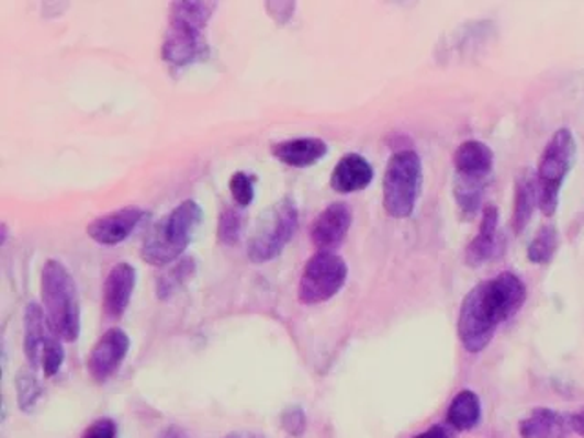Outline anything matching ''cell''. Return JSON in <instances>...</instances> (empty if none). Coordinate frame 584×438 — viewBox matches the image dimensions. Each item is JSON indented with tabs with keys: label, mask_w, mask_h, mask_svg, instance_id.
I'll return each mask as SVG.
<instances>
[{
	"label": "cell",
	"mask_w": 584,
	"mask_h": 438,
	"mask_svg": "<svg viewBox=\"0 0 584 438\" xmlns=\"http://www.w3.org/2000/svg\"><path fill=\"white\" fill-rule=\"evenodd\" d=\"M526 285L514 272L481 282L465 294L460 305L459 340L465 351L481 352L493 340L498 325L514 318L526 302Z\"/></svg>",
	"instance_id": "cell-1"
},
{
	"label": "cell",
	"mask_w": 584,
	"mask_h": 438,
	"mask_svg": "<svg viewBox=\"0 0 584 438\" xmlns=\"http://www.w3.org/2000/svg\"><path fill=\"white\" fill-rule=\"evenodd\" d=\"M216 4L211 2H176L170 4V24L165 33L162 57L173 66L205 59L209 46L205 27Z\"/></svg>",
	"instance_id": "cell-2"
},
{
	"label": "cell",
	"mask_w": 584,
	"mask_h": 438,
	"mask_svg": "<svg viewBox=\"0 0 584 438\" xmlns=\"http://www.w3.org/2000/svg\"><path fill=\"white\" fill-rule=\"evenodd\" d=\"M41 292L52 330L63 341H76L81 333V305L76 282L60 261H46Z\"/></svg>",
	"instance_id": "cell-3"
},
{
	"label": "cell",
	"mask_w": 584,
	"mask_h": 438,
	"mask_svg": "<svg viewBox=\"0 0 584 438\" xmlns=\"http://www.w3.org/2000/svg\"><path fill=\"white\" fill-rule=\"evenodd\" d=\"M203 211L195 201H183L168 216L162 217L145 239L142 258L154 267L168 266L178 260L189 247L192 234L201 223Z\"/></svg>",
	"instance_id": "cell-4"
},
{
	"label": "cell",
	"mask_w": 584,
	"mask_h": 438,
	"mask_svg": "<svg viewBox=\"0 0 584 438\" xmlns=\"http://www.w3.org/2000/svg\"><path fill=\"white\" fill-rule=\"evenodd\" d=\"M493 161L495 156L486 143L465 142L454 151V200L464 216H475L481 209Z\"/></svg>",
	"instance_id": "cell-5"
},
{
	"label": "cell",
	"mask_w": 584,
	"mask_h": 438,
	"mask_svg": "<svg viewBox=\"0 0 584 438\" xmlns=\"http://www.w3.org/2000/svg\"><path fill=\"white\" fill-rule=\"evenodd\" d=\"M423 161L417 151L401 150L391 156L384 173V209L391 217H409L423 190Z\"/></svg>",
	"instance_id": "cell-6"
},
{
	"label": "cell",
	"mask_w": 584,
	"mask_h": 438,
	"mask_svg": "<svg viewBox=\"0 0 584 438\" xmlns=\"http://www.w3.org/2000/svg\"><path fill=\"white\" fill-rule=\"evenodd\" d=\"M575 156L577 145L569 128L555 132L542 151L536 176L539 184V209L547 217H552L558 212L561 187L574 167Z\"/></svg>",
	"instance_id": "cell-7"
},
{
	"label": "cell",
	"mask_w": 584,
	"mask_h": 438,
	"mask_svg": "<svg viewBox=\"0 0 584 438\" xmlns=\"http://www.w3.org/2000/svg\"><path fill=\"white\" fill-rule=\"evenodd\" d=\"M297 231V209L291 198H283L260 217L255 234L249 242V255L252 263H267L282 255L285 245L294 238Z\"/></svg>",
	"instance_id": "cell-8"
},
{
	"label": "cell",
	"mask_w": 584,
	"mask_h": 438,
	"mask_svg": "<svg viewBox=\"0 0 584 438\" xmlns=\"http://www.w3.org/2000/svg\"><path fill=\"white\" fill-rule=\"evenodd\" d=\"M347 266L335 252H316L303 267L297 297L303 305L329 302L346 285Z\"/></svg>",
	"instance_id": "cell-9"
},
{
	"label": "cell",
	"mask_w": 584,
	"mask_h": 438,
	"mask_svg": "<svg viewBox=\"0 0 584 438\" xmlns=\"http://www.w3.org/2000/svg\"><path fill=\"white\" fill-rule=\"evenodd\" d=\"M131 349V338L120 327L109 329L99 338L88 358V371L96 382H106L121 368Z\"/></svg>",
	"instance_id": "cell-10"
},
{
	"label": "cell",
	"mask_w": 584,
	"mask_h": 438,
	"mask_svg": "<svg viewBox=\"0 0 584 438\" xmlns=\"http://www.w3.org/2000/svg\"><path fill=\"white\" fill-rule=\"evenodd\" d=\"M352 212L346 203L327 206L311 227V239L318 252H333L338 249L351 228Z\"/></svg>",
	"instance_id": "cell-11"
},
{
	"label": "cell",
	"mask_w": 584,
	"mask_h": 438,
	"mask_svg": "<svg viewBox=\"0 0 584 438\" xmlns=\"http://www.w3.org/2000/svg\"><path fill=\"white\" fill-rule=\"evenodd\" d=\"M145 216L146 212L142 209L128 206V209H121V211L110 212L106 216L98 217L96 222L90 223L87 233L99 245L123 244Z\"/></svg>",
	"instance_id": "cell-12"
},
{
	"label": "cell",
	"mask_w": 584,
	"mask_h": 438,
	"mask_svg": "<svg viewBox=\"0 0 584 438\" xmlns=\"http://www.w3.org/2000/svg\"><path fill=\"white\" fill-rule=\"evenodd\" d=\"M136 269L126 261H121L109 272L103 289V308L109 318H121L125 314L136 289Z\"/></svg>",
	"instance_id": "cell-13"
},
{
	"label": "cell",
	"mask_w": 584,
	"mask_h": 438,
	"mask_svg": "<svg viewBox=\"0 0 584 438\" xmlns=\"http://www.w3.org/2000/svg\"><path fill=\"white\" fill-rule=\"evenodd\" d=\"M373 167L369 165L366 157L360 154H347L333 170L330 187L340 194H352L369 187L373 181Z\"/></svg>",
	"instance_id": "cell-14"
},
{
	"label": "cell",
	"mask_w": 584,
	"mask_h": 438,
	"mask_svg": "<svg viewBox=\"0 0 584 438\" xmlns=\"http://www.w3.org/2000/svg\"><path fill=\"white\" fill-rule=\"evenodd\" d=\"M572 418L566 413L539 407L519 424L523 438H566L572 434Z\"/></svg>",
	"instance_id": "cell-15"
},
{
	"label": "cell",
	"mask_w": 584,
	"mask_h": 438,
	"mask_svg": "<svg viewBox=\"0 0 584 438\" xmlns=\"http://www.w3.org/2000/svg\"><path fill=\"white\" fill-rule=\"evenodd\" d=\"M498 211L495 205L484 206L482 212L481 227L476 238L468 245L465 250V261L471 267H479L484 261L492 260L498 252Z\"/></svg>",
	"instance_id": "cell-16"
},
{
	"label": "cell",
	"mask_w": 584,
	"mask_h": 438,
	"mask_svg": "<svg viewBox=\"0 0 584 438\" xmlns=\"http://www.w3.org/2000/svg\"><path fill=\"white\" fill-rule=\"evenodd\" d=\"M272 154L289 167H313L327 154V145L316 137H302L272 146Z\"/></svg>",
	"instance_id": "cell-17"
},
{
	"label": "cell",
	"mask_w": 584,
	"mask_h": 438,
	"mask_svg": "<svg viewBox=\"0 0 584 438\" xmlns=\"http://www.w3.org/2000/svg\"><path fill=\"white\" fill-rule=\"evenodd\" d=\"M49 330L52 327L44 316L43 308L38 307L37 303H30L24 314V351L33 369L43 363V349Z\"/></svg>",
	"instance_id": "cell-18"
},
{
	"label": "cell",
	"mask_w": 584,
	"mask_h": 438,
	"mask_svg": "<svg viewBox=\"0 0 584 438\" xmlns=\"http://www.w3.org/2000/svg\"><path fill=\"white\" fill-rule=\"evenodd\" d=\"M539 205V184H537V176L530 170L520 173L517 178V187H515V203H514V231L515 234H520L528 227L536 206Z\"/></svg>",
	"instance_id": "cell-19"
},
{
	"label": "cell",
	"mask_w": 584,
	"mask_h": 438,
	"mask_svg": "<svg viewBox=\"0 0 584 438\" xmlns=\"http://www.w3.org/2000/svg\"><path fill=\"white\" fill-rule=\"evenodd\" d=\"M481 398L475 391H460L449 404L448 424L459 431H470L481 420Z\"/></svg>",
	"instance_id": "cell-20"
},
{
	"label": "cell",
	"mask_w": 584,
	"mask_h": 438,
	"mask_svg": "<svg viewBox=\"0 0 584 438\" xmlns=\"http://www.w3.org/2000/svg\"><path fill=\"white\" fill-rule=\"evenodd\" d=\"M195 274V261L194 258H183L172 267L165 277L157 280V296L167 300L172 296L179 289L183 288L184 283L192 280Z\"/></svg>",
	"instance_id": "cell-21"
},
{
	"label": "cell",
	"mask_w": 584,
	"mask_h": 438,
	"mask_svg": "<svg viewBox=\"0 0 584 438\" xmlns=\"http://www.w3.org/2000/svg\"><path fill=\"white\" fill-rule=\"evenodd\" d=\"M558 228L553 227V225H544L537 233L536 238L531 239L530 247H528V260L531 263H536V266H547L558 252Z\"/></svg>",
	"instance_id": "cell-22"
},
{
	"label": "cell",
	"mask_w": 584,
	"mask_h": 438,
	"mask_svg": "<svg viewBox=\"0 0 584 438\" xmlns=\"http://www.w3.org/2000/svg\"><path fill=\"white\" fill-rule=\"evenodd\" d=\"M59 336L55 335L54 330H49L46 344L43 349V366L44 374L46 377H54L59 373L60 366L65 362V351H63V344H60Z\"/></svg>",
	"instance_id": "cell-23"
},
{
	"label": "cell",
	"mask_w": 584,
	"mask_h": 438,
	"mask_svg": "<svg viewBox=\"0 0 584 438\" xmlns=\"http://www.w3.org/2000/svg\"><path fill=\"white\" fill-rule=\"evenodd\" d=\"M239 236H242V217L238 212L228 209L220 217L217 238L223 245H234L238 244Z\"/></svg>",
	"instance_id": "cell-24"
},
{
	"label": "cell",
	"mask_w": 584,
	"mask_h": 438,
	"mask_svg": "<svg viewBox=\"0 0 584 438\" xmlns=\"http://www.w3.org/2000/svg\"><path fill=\"white\" fill-rule=\"evenodd\" d=\"M231 194L239 206H249L255 201V184L249 173L236 172L231 178Z\"/></svg>",
	"instance_id": "cell-25"
},
{
	"label": "cell",
	"mask_w": 584,
	"mask_h": 438,
	"mask_svg": "<svg viewBox=\"0 0 584 438\" xmlns=\"http://www.w3.org/2000/svg\"><path fill=\"white\" fill-rule=\"evenodd\" d=\"M19 402L24 409L33 406V402L37 401L41 395V385H38L35 374L22 373L19 377Z\"/></svg>",
	"instance_id": "cell-26"
},
{
	"label": "cell",
	"mask_w": 584,
	"mask_h": 438,
	"mask_svg": "<svg viewBox=\"0 0 584 438\" xmlns=\"http://www.w3.org/2000/svg\"><path fill=\"white\" fill-rule=\"evenodd\" d=\"M305 415H303L300 407H289L285 415H283V428L288 429L289 434L294 435V437H300L305 429Z\"/></svg>",
	"instance_id": "cell-27"
},
{
	"label": "cell",
	"mask_w": 584,
	"mask_h": 438,
	"mask_svg": "<svg viewBox=\"0 0 584 438\" xmlns=\"http://www.w3.org/2000/svg\"><path fill=\"white\" fill-rule=\"evenodd\" d=\"M81 438H117V428H115L114 420H110V418H101V420H96V423L82 434Z\"/></svg>",
	"instance_id": "cell-28"
},
{
	"label": "cell",
	"mask_w": 584,
	"mask_h": 438,
	"mask_svg": "<svg viewBox=\"0 0 584 438\" xmlns=\"http://www.w3.org/2000/svg\"><path fill=\"white\" fill-rule=\"evenodd\" d=\"M413 438H453V434H451L446 426H434V428H429L428 431H424V434L417 435V437Z\"/></svg>",
	"instance_id": "cell-29"
},
{
	"label": "cell",
	"mask_w": 584,
	"mask_h": 438,
	"mask_svg": "<svg viewBox=\"0 0 584 438\" xmlns=\"http://www.w3.org/2000/svg\"><path fill=\"white\" fill-rule=\"evenodd\" d=\"M570 418H572V429H574V431H577L581 437H584V409L583 412L570 415Z\"/></svg>",
	"instance_id": "cell-30"
},
{
	"label": "cell",
	"mask_w": 584,
	"mask_h": 438,
	"mask_svg": "<svg viewBox=\"0 0 584 438\" xmlns=\"http://www.w3.org/2000/svg\"><path fill=\"white\" fill-rule=\"evenodd\" d=\"M159 438H192L184 429L181 428H168L159 435Z\"/></svg>",
	"instance_id": "cell-31"
},
{
	"label": "cell",
	"mask_w": 584,
	"mask_h": 438,
	"mask_svg": "<svg viewBox=\"0 0 584 438\" xmlns=\"http://www.w3.org/2000/svg\"><path fill=\"white\" fill-rule=\"evenodd\" d=\"M231 438H239V437H231Z\"/></svg>",
	"instance_id": "cell-32"
}]
</instances>
